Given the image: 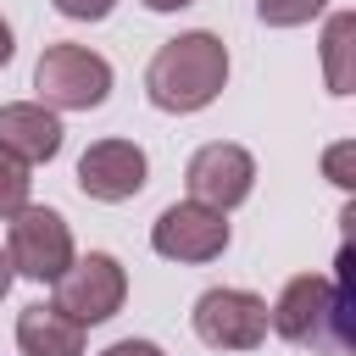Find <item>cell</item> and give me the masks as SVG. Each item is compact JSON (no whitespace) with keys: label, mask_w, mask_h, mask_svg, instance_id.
<instances>
[{"label":"cell","mask_w":356,"mask_h":356,"mask_svg":"<svg viewBox=\"0 0 356 356\" xmlns=\"http://www.w3.org/2000/svg\"><path fill=\"white\" fill-rule=\"evenodd\" d=\"M189 323H195L200 345H211V350H256L267 339V300L256 289L222 284V289H206L195 300Z\"/></svg>","instance_id":"6"},{"label":"cell","mask_w":356,"mask_h":356,"mask_svg":"<svg viewBox=\"0 0 356 356\" xmlns=\"http://www.w3.org/2000/svg\"><path fill=\"white\" fill-rule=\"evenodd\" d=\"M33 89L39 106L50 111H95L111 95V61L89 44H44L33 67Z\"/></svg>","instance_id":"3"},{"label":"cell","mask_w":356,"mask_h":356,"mask_svg":"<svg viewBox=\"0 0 356 356\" xmlns=\"http://www.w3.org/2000/svg\"><path fill=\"white\" fill-rule=\"evenodd\" d=\"M11 50H17V44H11V22H6V17H0V67H6V61H11Z\"/></svg>","instance_id":"18"},{"label":"cell","mask_w":356,"mask_h":356,"mask_svg":"<svg viewBox=\"0 0 356 356\" xmlns=\"http://www.w3.org/2000/svg\"><path fill=\"white\" fill-rule=\"evenodd\" d=\"M323 11H328V0H256V17L267 28H300V22L323 17Z\"/></svg>","instance_id":"14"},{"label":"cell","mask_w":356,"mask_h":356,"mask_svg":"<svg viewBox=\"0 0 356 356\" xmlns=\"http://www.w3.org/2000/svg\"><path fill=\"white\" fill-rule=\"evenodd\" d=\"M0 150H11L17 161H56L61 150V117L39 100H11L0 106Z\"/></svg>","instance_id":"10"},{"label":"cell","mask_w":356,"mask_h":356,"mask_svg":"<svg viewBox=\"0 0 356 356\" xmlns=\"http://www.w3.org/2000/svg\"><path fill=\"white\" fill-rule=\"evenodd\" d=\"M72 228L56 206H22L6 228V261L17 278H33V284H56L67 267H72Z\"/></svg>","instance_id":"4"},{"label":"cell","mask_w":356,"mask_h":356,"mask_svg":"<svg viewBox=\"0 0 356 356\" xmlns=\"http://www.w3.org/2000/svg\"><path fill=\"white\" fill-rule=\"evenodd\" d=\"M100 356H167V350L150 345V339H117V345H106Z\"/></svg>","instance_id":"17"},{"label":"cell","mask_w":356,"mask_h":356,"mask_svg":"<svg viewBox=\"0 0 356 356\" xmlns=\"http://www.w3.org/2000/svg\"><path fill=\"white\" fill-rule=\"evenodd\" d=\"M228 217L211 211V206H195V200H178L167 206L156 222H150V250L167 256V261H184V267H200V261H217L228 250Z\"/></svg>","instance_id":"8"},{"label":"cell","mask_w":356,"mask_h":356,"mask_svg":"<svg viewBox=\"0 0 356 356\" xmlns=\"http://www.w3.org/2000/svg\"><path fill=\"white\" fill-rule=\"evenodd\" d=\"M184 184H189V200L195 206H211V211H234L239 200H250L256 189V156L245 145H228V139H211L189 156L184 167Z\"/></svg>","instance_id":"7"},{"label":"cell","mask_w":356,"mask_h":356,"mask_svg":"<svg viewBox=\"0 0 356 356\" xmlns=\"http://www.w3.org/2000/svg\"><path fill=\"white\" fill-rule=\"evenodd\" d=\"M145 172H150V161H145V150L134 139H95L78 156V189L89 200H100V206L134 200L145 189Z\"/></svg>","instance_id":"9"},{"label":"cell","mask_w":356,"mask_h":356,"mask_svg":"<svg viewBox=\"0 0 356 356\" xmlns=\"http://www.w3.org/2000/svg\"><path fill=\"white\" fill-rule=\"evenodd\" d=\"M128 300V273L117 256L106 250H89V256H72V267L56 278V312L72 317L78 328H95V323H111Z\"/></svg>","instance_id":"5"},{"label":"cell","mask_w":356,"mask_h":356,"mask_svg":"<svg viewBox=\"0 0 356 356\" xmlns=\"http://www.w3.org/2000/svg\"><path fill=\"white\" fill-rule=\"evenodd\" d=\"M17 350L22 356H83V328L72 317H61L56 306H22Z\"/></svg>","instance_id":"11"},{"label":"cell","mask_w":356,"mask_h":356,"mask_svg":"<svg viewBox=\"0 0 356 356\" xmlns=\"http://www.w3.org/2000/svg\"><path fill=\"white\" fill-rule=\"evenodd\" d=\"M11 278H17V273H11V261H6V250H0V300H6V289H11Z\"/></svg>","instance_id":"20"},{"label":"cell","mask_w":356,"mask_h":356,"mask_svg":"<svg viewBox=\"0 0 356 356\" xmlns=\"http://www.w3.org/2000/svg\"><path fill=\"white\" fill-rule=\"evenodd\" d=\"M61 17H72V22H100V17H111V6L117 0H50Z\"/></svg>","instance_id":"15"},{"label":"cell","mask_w":356,"mask_h":356,"mask_svg":"<svg viewBox=\"0 0 356 356\" xmlns=\"http://www.w3.org/2000/svg\"><path fill=\"white\" fill-rule=\"evenodd\" d=\"M33 195V178H28V161H17L11 150H0V222H11Z\"/></svg>","instance_id":"13"},{"label":"cell","mask_w":356,"mask_h":356,"mask_svg":"<svg viewBox=\"0 0 356 356\" xmlns=\"http://www.w3.org/2000/svg\"><path fill=\"white\" fill-rule=\"evenodd\" d=\"M145 11H184V6H195V0H139Z\"/></svg>","instance_id":"19"},{"label":"cell","mask_w":356,"mask_h":356,"mask_svg":"<svg viewBox=\"0 0 356 356\" xmlns=\"http://www.w3.org/2000/svg\"><path fill=\"white\" fill-rule=\"evenodd\" d=\"M350 39H356V17L350 11H334L328 28H323V78L334 95H350L356 89V72H350Z\"/></svg>","instance_id":"12"},{"label":"cell","mask_w":356,"mask_h":356,"mask_svg":"<svg viewBox=\"0 0 356 356\" xmlns=\"http://www.w3.org/2000/svg\"><path fill=\"white\" fill-rule=\"evenodd\" d=\"M222 83H228V44H222L217 33H206V28L167 39V44L150 56V67H145V95H150V106L167 111V117L206 111V106L222 95Z\"/></svg>","instance_id":"1"},{"label":"cell","mask_w":356,"mask_h":356,"mask_svg":"<svg viewBox=\"0 0 356 356\" xmlns=\"http://www.w3.org/2000/svg\"><path fill=\"white\" fill-rule=\"evenodd\" d=\"M345 267L350 256L339 250V278H323V273H295L278 300L267 306V328L289 345H328L345 356L350 345V295H345Z\"/></svg>","instance_id":"2"},{"label":"cell","mask_w":356,"mask_h":356,"mask_svg":"<svg viewBox=\"0 0 356 356\" xmlns=\"http://www.w3.org/2000/svg\"><path fill=\"white\" fill-rule=\"evenodd\" d=\"M350 156H356V145H350V139H345V145H334V150L323 156V167H328V178H334L339 189H350V184H356V178H350Z\"/></svg>","instance_id":"16"}]
</instances>
